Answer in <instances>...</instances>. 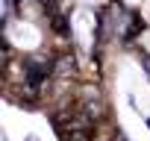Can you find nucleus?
Listing matches in <instances>:
<instances>
[{
    "instance_id": "1",
    "label": "nucleus",
    "mask_w": 150,
    "mask_h": 141,
    "mask_svg": "<svg viewBox=\"0 0 150 141\" xmlns=\"http://www.w3.org/2000/svg\"><path fill=\"white\" fill-rule=\"evenodd\" d=\"M50 70H53V62H50V59H30V62H27V80H30L33 85H38L41 80L50 77Z\"/></svg>"
},
{
    "instance_id": "2",
    "label": "nucleus",
    "mask_w": 150,
    "mask_h": 141,
    "mask_svg": "<svg viewBox=\"0 0 150 141\" xmlns=\"http://www.w3.org/2000/svg\"><path fill=\"white\" fill-rule=\"evenodd\" d=\"M53 30L56 32H65V18L62 15H53Z\"/></svg>"
},
{
    "instance_id": "3",
    "label": "nucleus",
    "mask_w": 150,
    "mask_h": 141,
    "mask_svg": "<svg viewBox=\"0 0 150 141\" xmlns=\"http://www.w3.org/2000/svg\"><path fill=\"white\" fill-rule=\"evenodd\" d=\"M144 68H147V74H150V59H144Z\"/></svg>"
}]
</instances>
